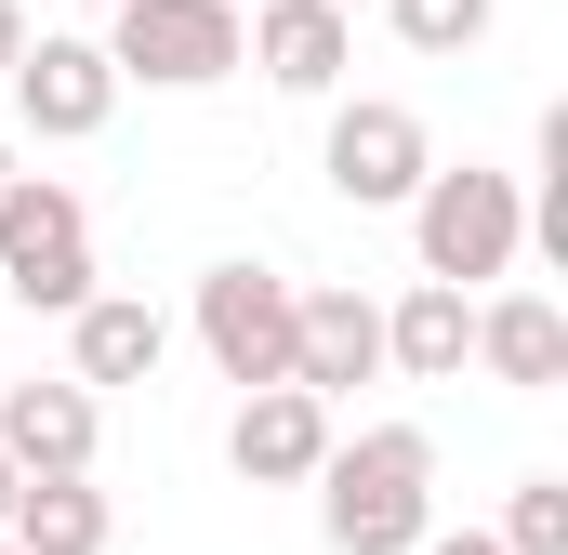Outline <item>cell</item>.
I'll list each match as a JSON object with an SVG mask.
<instances>
[{"mask_svg":"<svg viewBox=\"0 0 568 555\" xmlns=\"http://www.w3.org/2000/svg\"><path fill=\"white\" fill-rule=\"evenodd\" d=\"M476 371L516 384V397H556L568 384V304L556 291H476Z\"/></svg>","mask_w":568,"mask_h":555,"instance_id":"10","label":"cell"},{"mask_svg":"<svg viewBox=\"0 0 568 555\" xmlns=\"http://www.w3.org/2000/svg\"><path fill=\"white\" fill-rule=\"evenodd\" d=\"M199 344L212 371L252 397V384H291V278L278 265H212L199 278Z\"/></svg>","mask_w":568,"mask_h":555,"instance_id":"6","label":"cell"},{"mask_svg":"<svg viewBox=\"0 0 568 555\" xmlns=\"http://www.w3.org/2000/svg\"><path fill=\"white\" fill-rule=\"evenodd\" d=\"M384 27H397L410 53L449 67V53H476V40H489V0H384Z\"/></svg>","mask_w":568,"mask_h":555,"instance_id":"16","label":"cell"},{"mask_svg":"<svg viewBox=\"0 0 568 555\" xmlns=\"http://www.w3.org/2000/svg\"><path fill=\"white\" fill-rule=\"evenodd\" d=\"M304 490H317L331 555H410L436 529V436H424V423H357V436L317 450Z\"/></svg>","mask_w":568,"mask_h":555,"instance_id":"1","label":"cell"},{"mask_svg":"<svg viewBox=\"0 0 568 555\" xmlns=\"http://www.w3.org/2000/svg\"><path fill=\"white\" fill-rule=\"evenodd\" d=\"M159 357H172V317L133 304V291H80L67 304V371L106 397V384H159Z\"/></svg>","mask_w":568,"mask_h":555,"instance_id":"12","label":"cell"},{"mask_svg":"<svg viewBox=\"0 0 568 555\" xmlns=\"http://www.w3.org/2000/svg\"><path fill=\"white\" fill-rule=\"evenodd\" d=\"M410 555H503V543H489V529H424Z\"/></svg>","mask_w":568,"mask_h":555,"instance_id":"18","label":"cell"},{"mask_svg":"<svg viewBox=\"0 0 568 555\" xmlns=\"http://www.w3.org/2000/svg\"><path fill=\"white\" fill-rule=\"evenodd\" d=\"M410 252H424V278H449V291H503L516 278V252H529V185L516 172H449L436 159L424 185H410Z\"/></svg>","mask_w":568,"mask_h":555,"instance_id":"2","label":"cell"},{"mask_svg":"<svg viewBox=\"0 0 568 555\" xmlns=\"http://www.w3.org/2000/svg\"><path fill=\"white\" fill-rule=\"evenodd\" d=\"M106 67L145 93H212L252 67V13L239 0H106Z\"/></svg>","mask_w":568,"mask_h":555,"instance_id":"3","label":"cell"},{"mask_svg":"<svg viewBox=\"0 0 568 555\" xmlns=\"http://www.w3.org/2000/svg\"><path fill=\"white\" fill-rule=\"evenodd\" d=\"M503 555H568V476H516V503H503Z\"/></svg>","mask_w":568,"mask_h":555,"instance_id":"17","label":"cell"},{"mask_svg":"<svg viewBox=\"0 0 568 555\" xmlns=\"http://www.w3.org/2000/svg\"><path fill=\"white\" fill-rule=\"evenodd\" d=\"M344 53H357L344 0H252V67L278 93H344Z\"/></svg>","mask_w":568,"mask_h":555,"instance_id":"13","label":"cell"},{"mask_svg":"<svg viewBox=\"0 0 568 555\" xmlns=\"http://www.w3.org/2000/svg\"><path fill=\"white\" fill-rule=\"evenodd\" d=\"M239 13H252V0H239Z\"/></svg>","mask_w":568,"mask_h":555,"instance_id":"24","label":"cell"},{"mask_svg":"<svg viewBox=\"0 0 568 555\" xmlns=\"http://www.w3.org/2000/svg\"><path fill=\"white\" fill-rule=\"evenodd\" d=\"M93 436H106V397L67 371V384H0V450L13 476H93Z\"/></svg>","mask_w":568,"mask_h":555,"instance_id":"9","label":"cell"},{"mask_svg":"<svg viewBox=\"0 0 568 555\" xmlns=\"http://www.w3.org/2000/svg\"><path fill=\"white\" fill-rule=\"evenodd\" d=\"M13 53H27V0H0V67H13Z\"/></svg>","mask_w":568,"mask_h":555,"instance_id":"19","label":"cell"},{"mask_svg":"<svg viewBox=\"0 0 568 555\" xmlns=\"http://www.w3.org/2000/svg\"><path fill=\"white\" fill-rule=\"evenodd\" d=\"M13 490H27V476H13V450H0V516H13Z\"/></svg>","mask_w":568,"mask_h":555,"instance_id":"20","label":"cell"},{"mask_svg":"<svg viewBox=\"0 0 568 555\" xmlns=\"http://www.w3.org/2000/svg\"><path fill=\"white\" fill-rule=\"evenodd\" d=\"M93 13H106V0H93Z\"/></svg>","mask_w":568,"mask_h":555,"instance_id":"23","label":"cell"},{"mask_svg":"<svg viewBox=\"0 0 568 555\" xmlns=\"http://www.w3.org/2000/svg\"><path fill=\"white\" fill-rule=\"evenodd\" d=\"M317 172H331V199H357V212H410V185L436 172V133L397 107V93H344Z\"/></svg>","mask_w":568,"mask_h":555,"instance_id":"5","label":"cell"},{"mask_svg":"<svg viewBox=\"0 0 568 555\" xmlns=\"http://www.w3.org/2000/svg\"><path fill=\"white\" fill-rule=\"evenodd\" d=\"M0 172H13V145H0Z\"/></svg>","mask_w":568,"mask_h":555,"instance_id":"21","label":"cell"},{"mask_svg":"<svg viewBox=\"0 0 568 555\" xmlns=\"http://www.w3.org/2000/svg\"><path fill=\"white\" fill-rule=\"evenodd\" d=\"M0 543H13V555H106V543H120V516H106L93 476H27L13 516H0Z\"/></svg>","mask_w":568,"mask_h":555,"instance_id":"15","label":"cell"},{"mask_svg":"<svg viewBox=\"0 0 568 555\" xmlns=\"http://www.w3.org/2000/svg\"><path fill=\"white\" fill-rule=\"evenodd\" d=\"M344 13H357V0H344Z\"/></svg>","mask_w":568,"mask_h":555,"instance_id":"22","label":"cell"},{"mask_svg":"<svg viewBox=\"0 0 568 555\" xmlns=\"http://www.w3.org/2000/svg\"><path fill=\"white\" fill-rule=\"evenodd\" d=\"M371 371H384V304L371 291H291V384L344 397Z\"/></svg>","mask_w":568,"mask_h":555,"instance_id":"11","label":"cell"},{"mask_svg":"<svg viewBox=\"0 0 568 555\" xmlns=\"http://www.w3.org/2000/svg\"><path fill=\"white\" fill-rule=\"evenodd\" d=\"M384 371H410V384H463V371H476V291L410 278V291L384 304Z\"/></svg>","mask_w":568,"mask_h":555,"instance_id":"14","label":"cell"},{"mask_svg":"<svg viewBox=\"0 0 568 555\" xmlns=\"http://www.w3.org/2000/svg\"><path fill=\"white\" fill-rule=\"evenodd\" d=\"M0 80H13V120H27L40 145L106 133V120H120V93H133V80L106 67V40H67V27H53V40H27V53H13Z\"/></svg>","mask_w":568,"mask_h":555,"instance_id":"7","label":"cell"},{"mask_svg":"<svg viewBox=\"0 0 568 555\" xmlns=\"http://www.w3.org/2000/svg\"><path fill=\"white\" fill-rule=\"evenodd\" d=\"M331 436H344V423H331V397H317V384H252V397H239V423H225V463H239L252 490H304Z\"/></svg>","mask_w":568,"mask_h":555,"instance_id":"8","label":"cell"},{"mask_svg":"<svg viewBox=\"0 0 568 555\" xmlns=\"http://www.w3.org/2000/svg\"><path fill=\"white\" fill-rule=\"evenodd\" d=\"M0 291L27 317H67L93 291V199L53 172H0Z\"/></svg>","mask_w":568,"mask_h":555,"instance_id":"4","label":"cell"},{"mask_svg":"<svg viewBox=\"0 0 568 555\" xmlns=\"http://www.w3.org/2000/svg\"><path fill=\"white\" fill-rule=\"evenodd\" d=\"M0 555H13V543H0Z\"/></svg>","mask_w":568,"mask_h":555,"instance_id":"25","label":"cell"}]
</instances>
